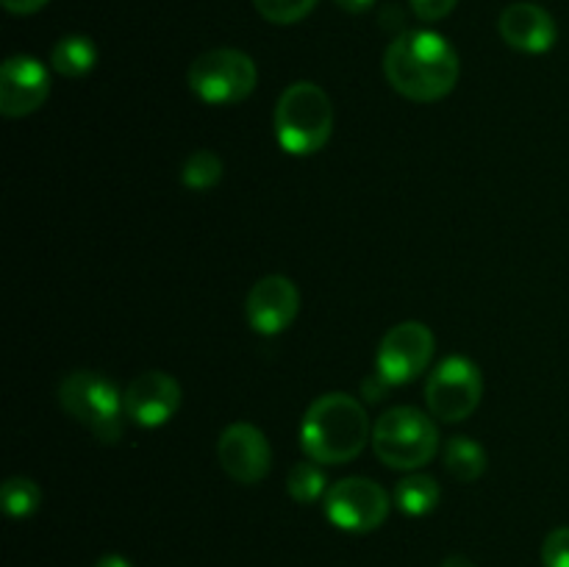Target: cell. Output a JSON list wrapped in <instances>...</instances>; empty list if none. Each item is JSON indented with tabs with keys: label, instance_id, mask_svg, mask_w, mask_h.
Wrapping results in <instances>:
<instances>
[{
	"label": "cell",
	"instance_id": "obj_6",
	"mask_svg": "<svg viewBox=\"0 0 569 567\" xmlns=\"http://www.w3.org/2000/svg\"><path fill=\"white\" fill-rule=\"evenodd\" d=\"M256 83H259L256 61L237 48L206 50L189 67V89L211 106L239 103L253 94Z\"/></svg>",
	"mask_w": 569,
	"mask_h": 567
},
{
	"label": "cell",
	"instance_id": "obj_20",
	"mask_svg": "<svg viewBox=\"0 0 569 567\" xmlns=\"http://www.w3.org/2000/svg\"><path fill=\"white\" fill-rule=\"evenodd\" d=\"M222 159L214 153V150H194V153L187 156L181 167V181L187 183L189 189H211L220 183L222 178Z\"/></svg>",
	"mask_w": 569,
	"mask_h": 567
},
{
	"label": "cell",
	"instance_id": "obj_1",
	"mask_svg": "<svg viewBox=\"0 0 569 567\" xmlns=\"http://www.w3.org/2000/svg\"><path fill=\"white\" fill-rule=\"evenodd\" d=\"M383 72L395 92L417 103H433L459 83V53L437 31H406L383 56Z\"/></svg>",
	"mask_w": 569,
	"mask_h": 567
},
{
	"label": "cell",
	"instance_id": "obj_23",
	"mask_svg": "<svg viewBox=\"0 0 569 567\" xmlns=\"http://www.w3.org/2000/svg\"><path fill=\"white\" fill-rule=\"evenodd\" d=\"M456 3H459V0H411V9H415V14L420 17V20L437 22L445 20V17L456 9Z\"/></svg>",
	"mask_w": 569,
	"mask_h": 567
},
{
	"label": "cell",
	"instance_id": "obj_19",
	"mask_svg": "<svg viewBox=\"0 0 569 567\" xmlns=\"http://www.w3.org/2000/svg\"><path fill=\"white\" fill-rule=\"evenodd\" d=\"M287 493L292 495L298 504H315V500L326 498L328 493V478L322 472L320 461H298V465L289 470L287 478Z\"/></svg>",
	"mask_w": 569,
	"mask_h": 567
},
{
	"label": "cell",
	"instance_id": "obj_8",
	"mask_svg": "<svg viewBox=\"0 0 569 567\" xmlns=\"http://www.w3.org/2000/svg\"><path fill=\"white\" fill-rule=\"evenodd\" d=\"M433 348H437V339L426 322H398L378 342L376 372L389 387H403V384L417 381L431 365Z\"/></svg>",
	"mask_w": 569,
	"mask_h": 567
},
{
	"label": "cell",
	"instance_id": "obj_17",
	"mask_svg": "<svg viewBox=\"0 0 569 567\" xmlns=\"http://www.w3.org/2000/svg\"><path fill=\"white\" fill-rule=\"evenodd\" d=\"M445 467L459 481H476L487 470V450L470 437H450L445 445Z\"/></svg>",
	"mask_w": 569,
	"mask_h": 567
},
{
	"label": "cell",
	"instance_id": "obj_10",
	"mask_svg": "<svg viewBox=\"0 0 569 567\" xmlns=\"http://www.w3.org/2000/svg\"><path fill=\"white\" fill-rule=\"evenodd\" d=\"M300 309V292L292 278L264 276L250 287L244 298V315L250 328L261 337H276L287 331Z\"/></svg>",
	"mask_w": 569,
	"mask_h": 567
},
{
	"label": "cell",
	"instance_id": "obj_27",
	"mask_svg": "<svg viewBox=\"0 0 569 567\" xmlns=\"http://www.w3.org/2000/svg\"><path fill=\"white\" fill-rule=\"evenodd\" d=\"M442 567H476V565H472V561L467 559V556L453 554V556H448V559L442 561Z\"/></svg>",
	"mask_w": 569,
	"mask_h": 567
},
{
	"label": "cell",
	"instance_id": "obj_12",
	"mask_svg": "<svg viewBox=\"0 0 569 567\" xmlns=\"http://www.w3.org/2000/svg\"><path fill=\"white\" fill-rule=\"evenodd\" d=\"M48 67L26 53L9 56L0 67V111L6 117H28L48 100Z\"/></svg>",
	"mask_w": 569,
	"mask_h": 567
},
{
	"label": "cell",
	"instance_id": "obj_16",
	"mask_svg": "<svg viewBox=\"0 0 569 567\" xmlns=\"http://www.w3.org/2000/svg\"><path fill=\"white\" fill-rule=\"evenodd\" d=\"M439 498H442V489H439L437 478L426 476V472H411L395 487V504L409 517L431 515L439 506Z\"/></svg>",
	"mask_w": 569,
	"mask_h": 567
},
{
	"label": "cell",
	"instance_id": "obj_15",
	"mask_svg": "<svg viewBox=\"0 0 569 567\" xmlns=\"http://www.w3.org/2000/svg\"><path fill=\"white\" fill-rule=\"evenodd\" d=\"M98 64V48L83 33H70L61 37L50 50V67L64 78H81L94 70Z\"/></svg>",
	"mask_w": 569,
	"mask_h": 567
},
{
	"label": "cell",
	"instance_id": "obj_9",
	"mask_svg": "<svg viewBox=\"0 0 569 567\" xmlns=\"http://www.w3.org/2000/svg\"><path fill=\"white\" fill-rule=\"evenodd\" d=\"M326 517L348 534H367L389 517V495L372 478H342L326 493Z\"/></svg>",
	"mask_w": 569,
	"mask_h": 567
},
{
	"label": "cell",
	"instance_id": "obj_22",
	"mask_svg": "<svg viewBox=\"0 0 569 567\" xmlns=\"http://www.w3.org/2000/svg\"><path fill=\"white\" fill-rule=\"evenodd\" d=\"M545 567H569V526L553 528L542 543Z\"/></svg>",
	"mask_w": 569,
	"mask_h": 567
},
{
	"label": "cell",
	"instance_id": "obj_18",
	"mask_svg": "<svg viewBox=\"0 0 569 567\" xmlns=\"http://www.w3.org/2000/svg\"><path fill=\"white\" fill-rule=\"evenodd\" d=\"M0 500H3V511L14 520H26L42 504V489L37 481L26 476L6 478L3 489H0Z\"/></svg>",
	"mask_w": 569,
	"mask_h": 567
},
{
	"label": "cell",
	"instance_id": "obj_14",
	"mask_svg": "<svg viewBox=\"0 0 569 567\" xmlns=\"http://www.w3.org/2000/svg\"><path fill=\"white\" fill-rule=\"evenodd\" d=\"M500 37L520 53H548L559 39V28L542 6L511 3L500 14Z\"/></svg>",
	"mask_w": 569,
	"mask_h": 567
},
{
	"label": "cell",
	"instance_id": "obj_11",
	"mask_svg": "<svg viewBox=\"0 0 569 567\" xmlns=\"http://www.w3.org/2000/svg\"><path fill=\"white\" fill-rule=\"evenodd\" d=\"M217 459L237 484H259L270 472L272 450L261 428L231 422L217 439Z\"/></svg>",
	"mask_w": 569,
	"mask_h": 567
},
{
	"label": "cell",
	"instance_id": "obj_13",
	"mask_svg": "<svg viewBox=\"0 0 569 567\" xmlns=\"http://www.w3.org/2000/svg\"><path fill=\"white\" fill-rule=\"evenodd\" d=\"M122 398H126V415L137 426L159 428L172 420L181 406V384L164 370H148L128 384Z\"/></svg>",
	"mask_w": 569,
	"mask_h": 567
},
{
	"label": "cell",
	"instance_id": "obj_24",
	"mask_svg": "<svg viewBox=\"0 0 569 567\" xmlns=\"http://www.w3.org/2000/svg\"><path fill=\"white\" fill-rule=\"evenodd\" d=\"M0 6H3L9 14H37L39 9H44L48 6V0H0Z\"/></svg>",
	"mask_w": 569,
	"mask_h": 567
},
{
	"label": "cell",
	"instance_id": "obj_2",
	"mask_svg": "<svg viewBox=\"0 0 569 567\" xmlns=\"http://www.w3.org/2000/svg\"><path fill=\"white\" fill-rule=\"evenodd\" d=\"M372 437L365 406L348 392L320 395L306 409L300 426V445L306 456L320 465H348L365 450Z\"/></svg>",
	"mask_w": 569,
	"mask_h": 567
},
{
	"label": "cell",
	"instance_id": "obj_4",
	"mask_svg": "<svg viewBox=\"0 0 569 567\" xmlns=\"http://www.w3.org/2000/svg\"><path fill=\"white\" fill-rule=\"evenodd\" d=\"M59 404L100 442H117L126 431V398L103 372L76 370L61 378Z\"/></svg>",
	"mask_w": 569,
	"mask_h": 567
},
{
	"label": "cell",
	"instance_id": "obj_5",
	"mask_svg": "<svg viewBox=\"0 0 569 567\" xmlns=\"http://www.w3.org/2000/svg\"><path fill=\"white\" fill-rule=\"evenodd\" d=\"M376 456L392 470H417L439 450V428L426 411L415 406H395L372 426Z\"/></svg>",
	"mask_w": 569,
	"mask_h": 567
},
{
	"label": "cell",
	"instance_id": "obj_21",
	"mask_svg": "<svg viewBox=\"0 0 569 567\" xmlns=\"http://www.w3.org/2000/svg\"><path fill=\"white\" fill-rule=\"evenodd\" d=\"M320 3V0H253L256 11L264 17L267 22H276V26H292L300 22L303 17L311 14V9Z\"/></svg>",
	"mask_w": 569,
	"mask_h": 567
},
{
	"label": "cell",
	"instance_id": "obj_25",
	"mask_svg": "<svg viewBox=\"0 0 569 567\" xmlns=\"http://www.w3.org/2000/svg\"><path fill=\"white\" fill-rule=\"evenodd\" d=\"M333 3H337L339 9L350 11V14H361V11L372 9V3H376V0H333Z\"/></svg>",
	"mask_w": 569,
	"mask_h": 567
},
{
	"label": "cell",
	"instance_id": "obj_7",
	"mask_svg": "<svg viewBox=\"0 0 569 567\" xmlns=\"http://www.w3.org/2000/svg\"><path fill=\"white\" fill-rule=\"evenodd\" d=\"M483 395V376L467 356H448L426 381L428 409L442 422H461L478 409Z\"/></svg>",
	"mask_w": 569,
	"mask_h": 567
},
{
	"label": "cell",
	"instance_id": "obj_26",
	"mask_svg": "<svg viewBox=\"0 0 569 567\" xmlns=\"http://www.w3.org/2000/svg\"><path fill=\"white\" fill-rule=\"evenodd\" d=\"M94 567H131V561L120 554H106L94 561Z\"/></svg>",
	"mask_w": 569,
	"mask_h": 567
},
{
	"label": "cell",
	"instance_id": "obj_3",
	"mask_svg": "<svg viewBox=\"0 0 569 567\" xmlns=\"http://www.w3.org/2000/svg\"><path fill=\"white\" fill-rule=\"evenodd\" d=\"M333 133V103L322 87L298 81L281 92L276 103V137L287 153L311 156L328 145Z\"/></svg>",
	"mask_w": 569,
	"mask_h": 567
}]
</instances>
